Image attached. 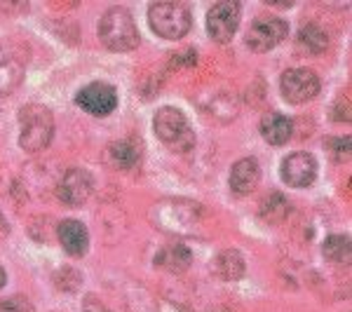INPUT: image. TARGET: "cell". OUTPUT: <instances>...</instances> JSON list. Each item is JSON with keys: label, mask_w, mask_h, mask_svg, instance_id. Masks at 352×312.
Returning a JSON list of instances; mask_svg holds the SVG:
<instances>
[{"label": "cell", "mask_w": 352, "mask_h": 312, "mask_svg": "<svg viewBox=\"0 0 352 312\" xmlns=\"http://www.w3.org/2000/svg\"><path fill=\"white\" fill-rule=\"evenodd\" d=\"M94 192V179L89 172L85 169H68L61 177V181L56 183V197L68 207H80L92 197Z\"/></svg>", "instance_id": "cell-10"}, {"label": "cell", "mask_w": 352, "mask_h": 312, "mask_svg": "<svg viewBox=\"0 0 352 312\" xmlns=\"http://www.w3.org/2000/svg\"><path fill=\"white\" fill-rule=\"evenodd\" d=\"M0 312H36V308L26 296H10L0 298Z\"/></svg>", "instance_id": "cell-24"}, {"label": "cell", "mask_w": 352, "mask_h": 312, "mask_svg": "<svg viewBox=\"0 0 352 312\" xmlns=\"http://www.w3.org/2000/svg\"><path fill=\"white\" fill-rule=\"evenodd\" d=\"M21 136L19 146L26 153H41L50 146L54 134V118L47 106L28 104L19 111Z\"/></svg>", "instance_id": "cell-2"}, {"label": "cell", "mask_w": 352, "mask_h": 312, "mask_svg": "<svg viewBox=\"0 0 352 312\" xmlns=\"http://www.w3.org/2000/svg\"><path fill=\"white\" fill-rule=\"evenodd\" d=\"M261 134L270 146H282L292 139L294 122L287 115H280V113H265L263 120H261Z\"/></svg>", "instance_id": "cell-16"}, {"label": "cell", "mask_w": 352, "mask_h": 312, "mask_svg": "<svg viewBox=\"0 0 352 312\" xmlns=\"http://www.w3.org/2000/svg\"><path fill=\"white\" fill-rule=\"evenodd\" d=\"M261 167L256 157H242L230 169V190L235 195H249L258 186Z\"/></svg>", "instance_id": "cell-12"}, {"label": "cell", "mask_w": 352, "mask_h": 312, "mask_svg": "<svg viewBox=\"0 0 352 312\" xmlns=\"http://www.w3.org/2000/svg\"><path fill=\"white\" fill-rule=\"evenodd\" d=\"M153 127H155L157 139L176 153H188L195 146V132L190 129L188 120L179 109H172V106L160 109L155 113Z\"/></svg>", "instance_id": "cell-4"}, {"label": "cell", "mask_w": 352, "mask_h": 312, "mask_svg": "<svg viewBox=\"0 0 352 312\" xmlns=\"http://www.w3.org/2000/svg\"><path fill=\"white\" fill-rule=\"evenodd\" d=\"M76 104L80 106L82 111H87L89 115L106 118L116 111L118 92H116V87L109 82H92L76 94Z\"/></svg>", "instance_id": "cell-9"}, {"label": "cell", "mask_w": 352, "mask_h": 312, "mask_svg": "<svg viewBox=\"0 0 352 312\" xmlns=\"http://www.w3.org/2000/svg\"><path fill=\"white\" fill-rule=\"evenodd\" d=\"M287 21L280 16H261L252 24L247 33V45L254 52H268V49L277 47L287 38Z\"/></svg>", "instance_id": "cell-8"}, {"label": "cell", "mask_w": 352, "mask_h": 312, "mask_svg": "<svg viewBox=\"0 0 352 312\" xmlns=\"http://www.w3.org/2000/svg\"><path fill=\"white\" fill-rule=\"evenodd\" d=\"M151 28L167 41H179L190 31L192 16L184 3H155L148 8Z\"/></svg>", "instance_id": "cell-5"}, {"label": "cell", "mask_w": 352, "mask_h": 312, "mask_svg": "<svg viewBox=\"0 0 352 312\" xmlns=\"http://www.w3.org/2000/svg\"><path fill=\"white\" fill-rule=\"evenodd\" d=\"M54 282H56V287L64 289V291H76L82 280H80V272H76L73 268H61L54 275Z\"/></svg>", "instance_id": "cell-23"}, {"label": "cell", "mask_w": 352, "mask_h": 312, "mask_svg": "<svg viewBox=\"0 0 352 312\" xmlns=\"http://www.w3.org/2000/svg\"><path fill=\"white\" fill-rule=\"evenodd\" d=\"M155 265L167 272H186L192 265V252L181 242H172V245L162 247L160 252L155 254Z\"/></svg>", "instance_id": "cell-14"}, {"label": "cell", "mask_w": 352, "mask_h": 312, "mask_svg": "<svg viewBox=\"0 0 352 312\" xmlns=\"http://www.w3.org/2000/svg\"><path fill=\"white\" fill-rule=\"evenodd\" d=\"M24 80V66L12 52L0 47V96L12 94Z\"/></svg>", "instance_id": "cell-15"}, {"label": "cell", "mask_w": 352, "mask_h": 312, "mask_svg": "<svg viewBox=\"0 0 352 312\" xmlns=\"http://www.w3.org/2000/svg\"><path fill=\"white\" fill-rule=\"evenodd\" d=\"M204 216H207L204 207L192 200H162L151 209V221L155 228L181 237L200 235Z\"/></svg>", "instance_id": "cell-1"}, {"label": "cell", "mask_w": 352, "mask_h": 312, "mask_svg": "<svg viewBox=\"0 0 352 312\" xmlns=\"http://www.w3.org/2000/svg\"><path fill=\"white\" fill-rule=\"evenodd\" d=\"M82 310H85V312H113V310L109 308V305H106L101 298H96L94 293L85 296V300H82Z\"/></svg>", "instance_id": "cell-26"}, {"label": "cell", "mask_w": 352, "mask_h": 312, "mask_svg": "<svg viewBox=\"0 0 352 312\" xmlns=\"http://www.w3.org/2000/svg\"><path fill=\"white\" fill-rule=\"evenodd\" d=\"M214 270H217V275L221 280L237 282V280H242L244 272H247V263H244V256L237 249H223L217 256V260H214Z\"/></svg>", "instance_id": "cell-17"}, {"label": "cell", "mask_w": 352, "mask_h": 312, "mask_svg": "<svg viewBox=\"0 0 352 312\" xmlns=\"http://www.w3.org/2000/svg\"><path fill=\"white\" fill-rule=\"evenodd\" d=\"M207 113H212L214 118H219L221 122L235 120L237 113H240V99L235 94L223 89V92H214L212 101L207 106Z\"/></svg>", "instance_id": "cell-19"}, {"label": "cell", "mask_w": 352, "mask_h": 312, "mask_svg": "<svg viewBox=\"0 0 352 312\" xmlns=\"http://www.w3.org/2000/svg\"><path fill=\"white\" fill-rule=\"evenodd\" d=\"M317 177V160L310 153H294L282 162V179L294 188H308Z\"/></svg>", "instance_id": "cell-11"}, {"label": "cell", "mask_w": 352, "mask_h": 312, "mask_svg": "<svg viewBox=\"0 0 352 312\" xmlns=\"http://www.w3.org/2000/svg\"><path fill=\"white\" fill-rule=\"evenodd\" d=\"M8 235H10V223L5 219V214L0 212V237H8Z\"/></svg>", "instance_id": "cell-27"}, {"label": "cell", "mask_w": 352, "mask_h": 312, "mask_svg": "<svg viewBox=\"0 0 352 312\" xmlns=\"http://www.w3.org/2000/svg\"><path fill=\"white\" fill-rule=\"evenodd\" d=\"M296 43H298V47L303 49V52L317 56V54H322L329 47V36H327V31L320 24H305L298 31Z\"/></svg>", "instance_id": "cell-18"}, {"label": "cell", "mask_w": 352, "mask_h": 312, "mask_svg": "<svg viewBox=\"0 0 352 312\" xmlns=\"http://www.w3.org/2000/svg\"><path fill=\"white\" fill-rule=\"evenodd\" d=\"M56 237H59L61 247H64L71 256H82L89 247V232L80 221H76V219L61 221V223L56 225Z\"/></svg>", "instance_id": "cell-13"}, {"label": "cell", "mask_w": 352, "mask_h": 312, "mask_svg": "<svg viewBox=\"0 0 352 312\" xmlns=\"http://www.w3.org/2000/svg\"><path fill=\"white\" fill-rule=\"evenodd\" d=\"M99 41L113 52H129L139 45V31L124 8H111L99 21Z\"/></svg>", "instance_id": "cell-3"}, {"label": "cell", "mask_w": 352, "mask_h": 312, "mask_svg": "<svg viewBox=\"0 0 352 312\" xmlns=\"http://www.w3.org/2000/svg\"><path fill=\"white\" fill-rule=\"evenodd\" d=\"M320 94V78L310 68H292L282 76V96L289 104H305Z\"/></svg>", "instance_id": "cell-7"}, {"label": "cell", "mask_w": 352, "mask_h": 312, "mask_svg": "<svg viewBox=\"0 0 352 312\" xmlns=\"http://www.w3.org/2000/svg\"><path fill=\"white\" fill-rule=\"evenodd\" d=\"M109 155H111V160L118 169H129V167H134V164H139L141 146L136 144L134 139H122V141L111 144Z\"/></svg>", "instance_id": "cell-20"}, {"label": "cell", "mask_w": 352, "mask_h": 312, "mask_svg": "<svg viewBox=\"0 0 352 312\" xmlns=\"http://www.w3.org/2000/svg\"><path fill=\"white\" fill-rule=\"evenodd\" d=\"M327 148L336 160H348L350 157V136H336V139H327Z\"/></svg>", "instance_id": "cell-25"}, {"label": "cell", "mask_w": 352, "mask_h": 312, "mask_svg": "<svg viewBox=\"0 0 352 312\" xmlns=\"http://www.w3.org/2000/svg\"><path fill=\"white\" fill-rule=\"evenodd\" d=\"M350 237L348 235H329L322 245V254L331 263H348L350 260Z\"/></svg>", "instance_id": "cell-22"}, {"label": "cell", "mask_w": 352, "mask_h": 312, "mask_svg": "<svg viewBox=\"0 0 352 312\" xmlns=\"http://www.w3.org/2000/svg\"><path fill=\"white\" fill-rule=\"evenodd\" d=\"M289 212H292V204H289V200L282 192H270L263 200V204H261V219L272 225L282 223L289 216Z\"/></svg>", "instance_id": "cell-21"}, {"label": "cell", "mask_w": 352, "mask_h": 312, "mask_svg": "<svg viewBox=\"0 0 352 312\" xmlns=\"http://www.w3.org/2000/svg\"><path fill=\"white\" fill-rule=\"evenodd\" d=\"M5 282H8V275H5V270H3V268H0V289H3V287H5Z\"/></svg>", "instance_id": "cell-28"}, {"label": "cell", "mask_w": 352, "mask_h": 312, "mask_svg": "<svg viewBox=\"0 0 352 312\" xmlns=\"http://www.w3.org/2000/svg\"><path fill=\"white\" fill-rule=\"evenodd\" d=\"M240 3H217L207 14V31L214 43L226 45L232 41L240 26Z\"/></svg>", "instance_id": "cell-6"}]
</instances>
